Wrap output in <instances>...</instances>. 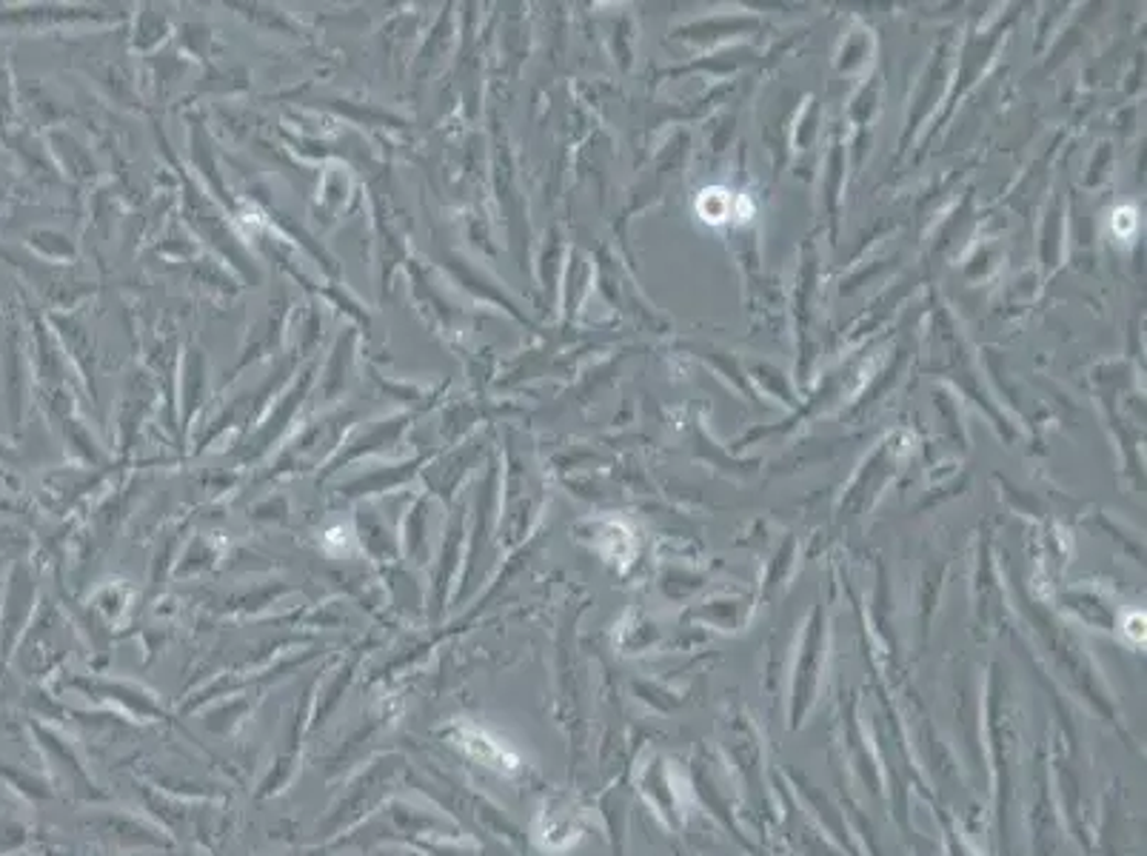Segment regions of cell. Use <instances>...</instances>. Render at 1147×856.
Instances as JSON below:
<instances>
[{"label":"cell","mask_w":1147,"mask_h":856,"mask_svg":"<svg viewBox=\"0 0 1147 856\" xmlns=\"http://www.w3.org/2000/svg\"><path fill=\"white\" fill-rule=\"evenodd\" d=\"M463 745H466L474 757L483 759V762H488V766L500 768V771H517V757L506 754L502 745L491 743V739H488L483 732H472L468 737H463Z\"/></svg>","instance_id":"cell-1"}]
</instances>
